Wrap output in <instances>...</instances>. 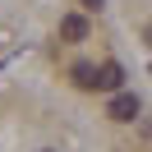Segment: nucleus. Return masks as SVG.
I'll list each match as a JSON object with an SVG mask.
<instances>
[{
    "mask_svg": "<svg viewBox=\"0 0 152 152\" xmlns=\"http://www.w3.org/2000/svg\"><path fill=\"white\" fill-rule=\"evenodd\" d=\"M69 78H74V88H88V92H92L97 88V65H74Z\"/></svg>",
    "mask_w": 152,
    "mask_h": 152,
    "instance_id": "obj_4",
    "label": "nucleus"
},
{
    "mask_svg": "<svg viewBox=\"0 0 152 152\" xmlns=\"http://www.w3.org/2000/svg\"><path fill=\"white\" fill-rule=\"evenodd\" d=\"M120 83H124V69L115 65V60L97 65V88H102V92H120Z\"/></svg>",
    "mask_w": 152,
    "mask_h": 152,
    "instance_id": "obj_2",
    "label": "nucleus"
},
{
    "mask_svg": "<svg viewBox=\"0 0 152 152\" xmlns=\"http://www.w3.org/2000/svg\"><path fill=\"white\" fill-rule=\"evenodd\" d=\"M60 37L65 42H88V19L83 14H65L60 19Z\"/></svg>",
    "mask_w": 152,
    "mask_h": 152,
    "instance_id": "obj_3",
    "label": "nucleus"
},
{
    "mask_svg": "<svg viewBox=\"0 0 152 152\" xmlns=\"http://www.w3.org/2000/svg\"><path fill=\"white\" fill-rule=\"evenodd\" d=\"M78 5H83L88 14H92V10H102V0H78Z\"/></svg>",
    "mask_w": 152,
    "mask_h": 152,
    "instance_id": "obj_5",
    "label": "nucleus"
},
{
    "mask_svg": "<svg viewBox=\"0 0 152 152\" xmlns=\"http://www.w3.org/2000/svg\"><path fill=\"white\" fill-rule=\"evenodd\" d=\"M143 42H148V46H152V23H148V28H143Z\"/></svg>",
    "mask_w": 152,
    "mask_h": 152,
    "instance_id": "obj_6",
    "label": "nucleus"
},
{
    "mask_svg": "<svg viewBox=\"0 0 152 152\" xmlns=\"http://www.w3.org/2000/svg\"><path fill=\"white\" fill-rule=\"evenodd\" d=\"M138 111H143V102H138L134 92H115L111 102H106V115H111V120H120V124L138 120Z\"/></svg>",
    "mask_w": 152,
    "mask_h": 152,
    "instance_id": "obj_1",
    "label": "nucleus"
}]
</instances>
